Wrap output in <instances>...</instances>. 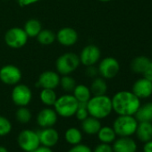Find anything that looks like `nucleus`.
I'll return each instance as SVG.
<instances>
[{
    "label": "nucleus",
    "mask_w": 152,
    "mask_h": 152,
    "mask_svg": "<svg viewBox=\"0 0 152 152\" xmlns=\"http://www.w3.org/2000/svg\"><path fill=\"white\" fill-rule=\"evenodd\" d=\"M60 74L55 71H45L39 76L36 86L41 89H52L55 90L59 86Z\"/></svg>",
    "instance_id": "12"
},
{
    "label": "nucleus",
    "mask_w": 152,
    "mask_h": 152,
    "mask_svg": "<svg viewBox=\"0 0 152 152\" xmlns=\"http://www.w3.org/2000/svg\"><path fill=\"white\" fill-rule=\"evenodd\" d=\"M132 92L140 99L149 98L152 95V82L144 77L138 79L132 87Z\"/></svg>",
    "instance_id": "15"
},
{
    "label": "nucleus",
    "mask_w": 152,
    "mask_h": 152,
    "mask_svg": "<svg viewBox=\"0 0 152 152\" xmlns=\"http://www.w3.org/2000/svg\"><path fill=\"white\" fill-rule=\"evenodd\" d=\"M111 100L113 111L118 115H134L141 105L140 99L129 91L116 92Z\"/></svg>",
    "instance_id": "1"
},
{
    "label": "nucleus",
    "mask_w": 152,
    "mask_h": 152,
    "mask_svg": "<svg viewBox=\"0 0 152 152\" xmlns=\"http://www.w3.org/2000/svg\"><path fill=\"white\" fill-rule=\"evenodd\" d=\"M0 152H9L8 149L7 148H5L4 146H0Z\"/></svg>",
    "instance_id": "40"
},
{
    "label": "nucleus",
    "mask_w": 152,
    "mask_h": 152,
    "mask_svg": "<svg viewBox=\"0 0 152 152\" xmlns=\"http://www.w3.org/2000/svg\"><path fill=\"white\" fill-rule=\"evenodd\" d=\"M32 152H53V150L51 149V148L46 147V146H42L39 145L35 150H33Z\"/></svg>",
    "instance_id": "38"
},
{
    "label": "nucleus",
    "mask_w": 152,
    "mask_h": 152,
    "mask_svg": "<svg viewBox=\"0 0 152 152\" xmlns=\"http://www.w3.org/2000/svg\"><path fill=\"white\" fill-rule=\"evenodd\" d=\"M97 135L101 143H107V144H110L114 142L116 137V134L113 127H109V126H101Z\"/></svg>",
    "instance_id": "24"
},
{
    "label": "nucleus",
    "mask_w": 152,
    "mask_h": 152,
    "mask_svg": "<svg viewBox=\"0 0 152 152\" xmlns=\"http://www.w3.org/2000/svg\"><path fill=\"white\" fill-rule=\"evenodd\" d=\"M98 71L100 77L105 80H111L119 73L120 64L116 58L113 56H107L99 60Z\"/></svg>",
    "instance_id": "7"
},
{
    "label": "nucleus",
    "mask_w": 152,
    "mask_h": 152,
    "mask_svg": "<svg viewBox=\"0 0 152 152\" xmlns=\"http://www.w3.org/2000/svg\"><path fill=\"white\" fill-rule=\"evenodd\" d=\"M107 89L108 87H107V81L102 77H95L90 87L92 96L106 95Z\"/></svg>",
    "instance_id": "23"
},
{
    "label": "nucleus",
    "mask_w": 152,
    "mask_h": 152,
    "mask_svg": "<svg viewBox=\"0 0 152 152\" xmlns=\"http://www.w3.org/2000/svg\"><path fill=\"white\" fill-rule=\"evenodd\" d=\"M58 115L54 108L49 107L41 109L37 115V124L41 128L53 127L57 122Z\"/></svg>",
    "instance_id": "14"
},
{
    "label": "nucleus",
    "mask_w": 152,
    "mask_h": 152,
    "mask_svg": "<svg viewBox=\"0 0 152 152\" xmlns=\"http://www.w3.org/2000/svg\"><path fill=\"white\" fill-rule=\"evenodd\" d=\"M40 0H17V3L21 7H28V6L36 4Z\"/></svg>",
    "instance_id": "37"
},
{
    "label": "nucleus",
    "mask_w": 152,
    "mask_h": 152,
    "mask_svg": "<svg viewBox=\"0 0 152 152\" xmlns=\"http://www.w3.org/2000/svg\"><path fill=\"white\" fill-rule=\"evenodd\" d=\"M92 152H114L113 148L107 143H100L96 146Z\"/></svg>",
    "instance_id": "34"
},
{
    "label": "nucleus",
    "mask_w": 152,
    "mask_h": 152,
    "mask_svg": "<svg viewBox=\"0 0 152 152\" xmlns=\"http://www.w3.org/2000/svg\"><path fill=\"white\" fill-rule=\"evenodd\" d=\"M36 38L38 42L42 46H49L56 41V34L48 29H42Z\"/></svg>",
    "instance_id": "28"
},
{
    "label": "nucleus",
    "mask_w": 152,
    "mask_h": 152,
    "mask_svg": "<svg viewBox=\"0 0 152 152\" xmlns=\"http://www.w3.org/2000/svg\"><path fill=\"white\" fill-rule=\"evenodd\" d=\"M12 131L11 122L5 116L0 115V137L8 135Z\"/></svg>",
    "instance_id": "31"
},
{
    "label": "nucleus",
    "mask_w": 152,
    "mask_h": 152,
    "mask_svg": "<svg viewBox=\"0 0 152 152\" xmlns=\"http://www.w3.org/2000/svg\"><path fill=\"white\" fill-rule=\"evenodd\" d=\"M28 35L23 28L13 27L9 29L5 34V42L6 44L15 49L21 48L24 47L28 41Z\"/></svg>",
    "instance_id": "8"
},
{
    "label": "nucleus",
    "mask_w": 152,
    "mask_h": 152,
    "mask_svg": "<svg viewBox=\"0 0 152 152\" xmlns=\"http://www.w3.org/2000/svg\"><path fill=\"white\" fill-rule=\"evenodd\" d=\"M114 152H136L137 144L130 137H120L115 140L112 146Z\"/></svg>",
    "instance_id": "17"
},
{
    "label": "nucleus",
    "mask_w": 152,
    "mask_h": 152,
    "mask_svg": "<svg viewBox=\"0 0 152 152\" xmlns=\"http://www.w3.org/2000/svg\"><path fill=\"white\" fill-rule=\"evenodd\" d=\"M81 64L79 56L72 52L61 55L56 61V70L61 75H69Z\"/></svg>",
    "instance_id": "5"
},
{
    "label": "nucleus",
    "mask_w": 152,
    "mask_h": 152,
    "mask_svg": "<svg viewBox=\"0 0 152 152\" xmlns=\"http://www.w3.org/2000/svg\"><path fill=\"white\" fill-rule=\"evenodd\" d=\"M59 85L61 86L63 91L70 93V92H72V91L74 90L75 86L77 84H76L74 78H72L69 74V75H62V77L60 78Z\"/></svg>",
    "instance_id": "29"
},
{
    "label": "nucleus",
    "mask_w": 152,
    "mask_h": 152,
    "mask_svg": "<svg viewBox=\"0 0 152 152\" xmlns=\"http://www.w3.org/2000/svg\"><path fill=\"white\" fill-rule=\"evenodd\" d=\"M13 103L19 107H27L32 99V92L30 87L26 84H16L14 86L11 92Z\"/></svg>",
    "instance_id": "9"
},
{
    "label": "nucleus",
    "mask_w": 152,
    "mask_h": 152,
    "mask_svg": "<svg viewBox=\"0 0 152 152\" xmlns=\"http://www.w3.org/2000/svg\"><path fill=\"white\" fill-rule=\"evenodd\" d=\"M23 77L19 67L14 64H6L0 68V81L6 85L15 86L18 84Z\"/></svg>",
    "instance_id": "10"
},
{
    "label": "nucleus",
    "mask_w": 152,
    "mask_h": 152,
    "mask_svg": "<svg viewBox=\"0 0 152 152\" xmlns=\"http://www.w3.org/2000/svg\"><path fill=\"white\" fill-rule=\"evenodd\" d=\"M17 142L21 149L25 152H32L40 145L38 132L30 129L20 132L17 137Z\"/></svg>",
    "instance_id": "6"
},
{
    "label": "nucleus",
    "mask_w": 152,
    "mask_h": 152,
    "mask_svg": "<svg viewBox=\"0 0 152 152\" xmlns=\"http://www.w3.org/2000/svg\"><path fill=\"white\" fill-rule=\"evenodd\" d=\"M64 139L67 143L71 144L72 146L77 145L79 143H82L83 140V133L82 132L76 127H71L68 128L65 131L64 133Z\"/></svg>",
    "instance_id": "25"
},
{
    "label": "nucleus",
    "mask_w": 152,
    "mask_h": 152,
    "mask_svg": "<svg viewBox=\"0 0 152 152\" xmlns=\"http://www.w3.org/2000/svg\"><path fill=\"white\" fill-rule=\"evenodd\" d=\"M86 74L89 76V77H91V78H95V77H97V75L99 74L98 67H95L94 65L87 66Z\"/></svg>",
    "instance_id": "35"
},
{
    "label": "nucleus",
    "mask_w": 152,
    "mask_h": 152,
    "mask_svg": "<svg viewBox=\"0 0 152 152\" xmlns=\"http://www.w3.org/2000/svg\"><path fill=\"white\" fill-rule=\"evenodd\" d=\"M99 1H100V2H103V3H107V2H110V1H112V0H99Z\"/></svg>",
    "instance_id": "41"
},
{
    "label": "nucleus",
    "mask_w": 152,
    "mask_h": 152,
    "mask_svg": "<svg viewBox=\"0 0 152 152\" xmlns=\"http://www.w3.org/2000/svg\"><path fill=\"white\" fill-rule=\"evenodd\" d=\"M135 133L137 138L144 143L152 140V123L139 122Z\"/></svg>",
    "instance_id": "19"
},
{
    "label": "nucleus",
    "mask_w": 152,
    "mask_h": 152,
    "mask_svg": "<svg viewBox=\"0 0 152 152\" xmlns=\"http://www.w3.org/2000/svg\"><path fill=\"white\" fill-rule=\"evenodd\" d=\"M87 110L91 116L97 119H104L113 111L112 100L107 95L92 96L87 102Z\"/></svg>",
    "instance_id": "2"
},
{
    "label": "nucleus",
    "mask_w": 152,
    "mask_h": 152,
    "mask_svg": "<svg viewBox=\"0 0 152 152\" xmlns=\"http://www.w3.org/2000/svg\"><path fill=\"white\" fill-rule=\"evenodd\" d=\"M15 117L20 124H28L31 119V112L27 107H19L15 112Z\"/></svg>",
    "instance_id": "30"
},
{
    "label": "nucleus",
    "mask_w": 152,
    "mask_h": 152,
    "mask_svg": "<svg viewBox=\"0 0 152 152\" xmlns=\"http://www.w3.org/2000/svg\"><path fill=\"white\" fill-rule=\"evenodd\" d=\"M134 115L138 122L152 123V102H147L140 105Z\"/></svg>",
    "instance_id": "20"
},
{
    "label": "nucleus",
    "mask_w": 152,
    "mask_h": 152,
    "mask_svg": "<svg viewBox=\"0 0 152 152\" xmlns=\"http://www.w3.org/2000/svg\"><path fill=\"white\" fill-rule=\"evenodd\" d=\"M67 152H92V150L89 146L79 143L77 145H73Z\"/></svg>",
    "instance_id": "33"
},
{
    "label": "nucleus",
    "mask_w": 152,
    "mask_h": 152,
    "mask_svg": "<svg viewBox=\"0 0 152 152\" xmlns=\"http://www.w3.org/2000/svg\"><path fill=\"white\" fill-rule=\"evenodd\" d=\"M72 96L79 103H87L91 98V92L89 87L84 84H77L72 91Z\"/></svg>",
    "instance_id": "22"
},
{
    "label": "nucleus",
    "mask_w": 152,
    "mask_h": 152,
    "mask_svg": "<svg viewBox=\"0 0 152 152\" xmlns=\"http://www.w3.org/2000/svg\"><path fill=\"white\" fill-rule=\"evenodd\" d=\"M23 30L29 38H36L39 31L42 30V25L39 20L30 19L25 23Z\"/></svg>",
    "instance_id": "26"
},
{
    "label": "nucleus",
    "mask_w": 152,
    "mask_h": 152,
    "mask_svg": "<svg viewBox=\"0 0 152 152\" xmlns=\"http://www.w3.org/2000/svg\"><path fill=\"white\" fill-rule=\"evenodd\" d=\"M143 152H152V140L145 142L143 147Z\"/></svg>",
    "instance_id": "39"
},
{
    "label": "nucleus",
    "mask_w": 152,
    "mask_h": 152,
    "mask_svg": "<svg viewBox=\"0 0 152 152\" xmlns=\"http://www.w3.org/2000/svg\"><path fill=\"white\" fill-rule=\"evenodd\" d=\"M78 33L72 27L61 28L56 34V40L64 47H72L78 41Z\"/></svg>",
    "instance_id": "13"
},
{
    "label": "nucleus",
    "mask_w": 152,
    "mask_h": 152,
    "mask_svg": "<svg viewBox=\"0 0 152 152\" xmlns=\"http://www.w3.org/2000/svg\"><path fill=\"white\" fill-rule=\"evenodd\" d=\"M101 128L99 119L89 115L86 119L82 121V130L88 135H95Z\"/></svg>",
    "instance_id": "18"
},
{
    "label": "nucleus",
    "mask_w": 152,
    "mask_h": 152,
    "mask_svg": "<svg viewBox=\"0 0 152 152\" xmlns=\"http://www.w3.org/2000/svg\"><path fill=\"white\" fill-rule=\"evenodd\" d=\"M143 77L149 80L150 82H152V61L150 60L148 65L147 66L146 70L144 71V72L142 73Z\"/></svg>",
    "instance_id": "36"
},
{
    "label": "nucleus",
    "mask_w": 152,
    "mask_h": 152,
    "mask_svg": "<svg viewBox=\"0 0 152 152\" xmlns=\"http://www.w3.org/2000/svg\"><path fill=\"white\" fill-rule=\"evenodd\" d=\"M56 99H57L56 93L55 90L52 89H42L39 93V99L41 103L47 107L54 106Z\"/></svg>",
    "instance_id": "27"
},
{
    "label": "nucleus",
    "mask_w": 152,
    "mask_h": 152,
    "mask_svg": "<svg viewBox=\"0 0 152 152\" xmlns=\"http://www.w3.org/2000/svg\"><path fill=\"white\" fill-rule=\"evenodd\" d=\"M89 112L87 110V103H79L78 108L75 112L74 116L77 118V120L79 121H83L84 119H86L89 116Z\"/></svg>",
    "instance_id": "32"
},
{
    "label": "nucleus",
    "mask_w": 152,
    "mask_h": 152,
    "mask_svg": "<svg viewBox=\"0 0 152 152\" xmlns=\"http://www.w3.org/2000/svg\"><path fill=\"white\" fill-rule=\"evenodd\" d=\"M79 58L81 64L86 67L95 65L101 58V51L96 45H87L82 49Z\"/></svg>",
    "instance_id": "11"
},
{
    "label": "nucleus",
    "mask_w": 152,
    "mask_h": 152,
    "mask_svg": "<svg viewBox=\"0 0 152 152\" xmlns=\"http://www.w3.org/2000/svg\"><path fill=\"white\" fill-rule=\"evenodd\" d=\"M150 59L145 56H138L134 57L130 64L131 70L132 72L136 74H142L146 70L147 66L148 65Z\"/></svg>",
    "instance_id": "21"
},
{
    "label": "nucleus",
    "mask_w": 152,
    "mask_h": 152,
    "mask_svg": "<svg viewBox=\"0 0 152 152\" xmlns=\"http://www.w3.org/2000/svg\"><path fill=\"white\" fill-rule=\"evenodd\" d=\"M78 106L79 102L72 94H64L56 99L53 107L59 116L69 118L75 115Z\"/></svg>",
    "instance_id": "3"
},
{
    "label": "nucleus",
    "mask_w": 152,
    "mask_h": 152,
    "mask_svg": "<svg viewBox=\"0 0 152 152\" xmlns=\"http://www.w3.org/2000/svg\"><path fill=\"white\" fill-rule=\"evenodd\" d=\"M138 123L133 115H118L113 123V129L120 137H131L135 133Z\"/></svg>",
    "instance_id": "4"
},
{
    "label": "nucleus",
    "mask_w": 152,
    "mask_h": 152,
    "mask_svg": "<svg viewBox=\"0 0 152 152\" xmlns=\"http://www.w3.org/2000/svg\"><path fill=\"white\" fill-rule=\"evenodd\" d=\"M40 145L52 148L56 146L59 140V133L53 127L42 128L38 132Z\"/></svg>",
    "instance_id": "16"
},
{
    "label": "nucleus",
    "mask_w": 152,
    "mask_h": 152,
    "mask_svg": "<svg viewBox=\"0 0 152 152\" xmlns=\"http://www.w3.org/2000/svg\"><path fill=\"white\" fill-rule=\"evenodd\" d=\"M136 152H137V151H136Z\"/></svg>",
    "instance_id": "42"
}]
</instances>
